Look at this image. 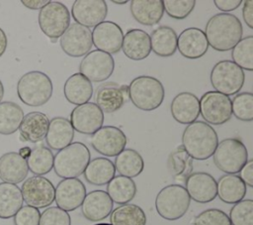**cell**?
Returning a JSON list of instances; mask_svg holds the SVG:
<instances>
[{"label":"cell","instance_id":"obj_1","mask_svg":"<svg viewBox=\"0 0 253 225\" xmlns=\"http://www.w3.org/2000/svg\"><path fill=\"white\" fill-rule=\"evenodd\" d=\"M205 35L209 46L217 52H227L242 39L240 20L231 13H218L210 18Z\"/></svg>","mask_w":253,"mask_h":225},{"label":"cell","instance_id":"obj_2","mask_svg":"<svg viewBox=\"0 0 253 225\" xmlns=\"http://www.w3.org/2000/svg\"><path fill=\"white\" fill-rule=\"evenodd\" d=\"M217 144L215 130L204 121L189 124L182 134V146L193 160L204 161L211 158Z\"/></svg>","mask_w":253,"mask_h":225},{"label":"cell","instance_id":"obj_3","mask_svg":"<svg viewBox=\"0 0 253 225\" xmlns=\"http://www.w3.org/2000/svg\"><path fill=\"white\" fill-rule=\"evenodd\" d=\"M52 82L44 72L32 70L22 75L17 83L20 100L32 107L45 104L52 95Z\"/></svg>","mask_w":253,"mask_h":225},{"label":"cell","instance_id":"obj_4","mask_svg":"<svg viewBox=\"0 0 253 225\" xmlns=\"http://www.w3.org/2000/svg\"><path fill=\"white\" fill-rule=\"evenodd\" d=\"M90 151L80 142H74L58 151L53 158L54 172L61 178H77L90 162Z\"/></svg>","mask_w":253,"mask_h":225},{"label":"cell","instance_id":"obj_5","mask_svg":"<svg viewBox=\"0 0 253 225\" xmlns=\"http://www.w3.org/2000/svg\"><path fill=\"white\" fill-rule=\"evenodd\" d=\"M127 87L128 98L132 104L140 110H155L164 100V86L160 80L153 76H137L131 80Z\"/></svg>","mask_w":253,"mask_h":225},{"label":"cell","instance_id":"obj_6","mask_svg":"<svg viewBox=\"0 0 253 225\" xmlns=\"http://www.w3.org/2000/svg\"><path fill=\"white\" fill-rule=\"evenodd\" d=\"M191 204L186 188L180 184H169L156 195L155 207L158 214L166 220H177L183 217Z\"/></svg>","mask_w":253,"mask_h":225},{"label":"cell","instance_id":"obj_7","mask_svg":"<svg viewBox=\"0 0 253 225\" xmlns=\"http://www.w3.org/2000/svg\"><path fill=\"white\" fill-rule=\"evenodd\" d=\"M212 156L216 168L226 174L239 172L248 161L245 145L236 138L224 139L219 142Z\"/></svg>","mask_w":253,"mask_h":225},{"label":"cell","instance_id":"obj_8","mask_svg":"<svg viewBox=\"0 0 253 225\" xmlns=\"http://www.w3.org/2000/svg\"><path fill=\"white\" fill-rule=\"evenodd\" d=\"M211 83L219 93L226 96L235 95L241 90L245 80V74L232 60L223 59L217 61L211 71Z\"/></svg>","mask_w":253,"mask_h":225},{"label":"cell","instance_id":"obj_9","mask_svg":"<svg viewBox=\"0 0 253 225\" xmlns=\"http://www.w3.org/2000/svg\"><path fill=\"white\" fill-rule=\"evenodd\" d=\"M39 25L45 36L56 41L70 25L69 10L58 1H49L40 10Z\"/></svg>","mask_w":253,"mask_h":225},{"label":"cell","instance_id":"obj_10","mask_svg":"<svg viewBox=\"0 0 253 225\" xmlns=\"http://www.w3.org/2000/svg\"><path fill=\"white\" fill-rule=\"evenodd\" d=\"M199 101L200 114L209 125H222L231 119V99L228 96L217 91H208Z\"/></svg>","mask_w":253,"mask_h":225},{"label":"cell","instance_id":"obj_11","mask_svg":"<svg viewBox=\"0 0 253 225\" xmlns=\"http://www.w3.org/2000/svg\"><path fill=\"white\" fill-rule=\"evenodd\" d=\"M21 192L27 205L35 208H45L54 201L55 187L44 176L28 177L22 184Z\"/></svg>","mask_w":253,"mask_h":225},{"label":"cell","instance_id":"obj_12","mask_svg":"<svg viewBox=\"0 0 253 225\" xmlns=\"http://www.w3.org/2000/svg\"><path fill=\"white\" fill-rule=\"evenodd\" d=\"M114 68L115 61L112 55L94 50L82 58L79 64V73L90 81L102 82L112 75Z\"/></svg>","mask_w":253,"mask_h":225},{"label":"cell","instance_id":"obj_13","mask_svg":"<svg viewBox=\"0 0 253 225\" xmlns=\"http://www.w3.org/2000/svg\"><path fill=\"white\" fill-rule=\"evenodd\" d=\"M127 139L125 133L115 126H103L95 132L90 143L99 154L107 157L118 156L126 145Z\"/></svg>","mask_w":253,"mask_h":225},{"label":"cell","instance_id":"obj_14","mask_svg":"<svg viewBox=\"0 0 253 225\" xmlns=\"http://www.w3.org/2000/svg\"><path fill=\"white\" fill-rule=\"evenodd\" d=\"M92 46L91 30L77 23L69 25L60 37V47L69 56L79 57L86 56L90 52Z\"/></svg>","mask_w":253,"mask_h":225},{"label":"cell","instance_id":"obj_15","mask_svg":"<svg viewBox=\"0 0 253 225\" xmlns=\"http://www.w3.org/2000/svg\"><path fill=\"white\" fill-rule=\"evenodd\" d=\"M70 123L73 129L81 134L93 135L104 124L102 110L93 102L76 106L70 114Z\"/></svg>","mask_w":253,"mask_h":225},{"label":"cell","instance_id":"obj_16","mask_svg":"<svg viewBox=\"0 0 253 225\" xmlns=\"http://www.w3.org/2000/svg\"><path fill=\"white\" fill-rule=\"evenodd\" d=\"M86 196V187L79 178H64L55 188L54 200L60 209L73 211L81 206Z\"/></svg>","mask_w":253,"mask_h":225},{"label":"cell","instance_id":"obj_17","mask_svg":"<svg viewBox=\"0 0 253 225\" xmlns=\"http://www.w3.org/2000/svg\"><path fill=\"white\" fill-rule=\"evenodd\" d=\"M108 6L104 0H76L71 15L77 24L86 28L96 27L107 17Z\"/></svg>","mask_w":253,"mask_h":225},{"label":"cell","instance_id":"obj_18","mask_svg":"<svg viewBox=\"0 0 253 225\" xmlns=\"http://www.w3.org/2000/svg\"><path fill=\"white\" fill-rule=\"evenodd\" d=\"M91 33L92 43L97 50L112 55L122 49L124 33L117 23L104 21L94 27Z\"/></svg>","mask_w":253,"mask_h":225},{"label":"cell","instance_id":"obj_19","mask_svg":"<svg viewBox=\"0 0 253 225\" xmlns=\"http://www.w3.org/2000/svg\"><path fill=\"white\" fill-rule=\"evenodd\" d=\"M185 184L190 198L196 202L208 203L217 195L216 180L208 172L198 171L191 173L185 179Z\"/></svg>","mask_w":253,"mask_h":225},{"label":"cell","instance_id":"obj_20","mask_svg":"<svg viewBox=\"0 0 253 225\" xmlns=\"http://www.w3.org/2000/svg\"><path fill=\"white\" fill-rule=\"evenodd\" d=\"M128 99V87L116 82H106L100 85L95 94L96 105L102 112L113 113L123 107Z\"/></svg>","mask_w":253,"mask_h":225},{"label":"cell","instance_id":"obj_21","mask_svg":"<svg viewBox=\"0 0 253 225\" xmlns=\"http://www.w3.org/2000/svg\"><path fill=\"white\" fill-rule=\"evenodd\" d=\"M177 49L186 58L197 59L206 55L209 43L203 30L199 28H187L177 37Z\"/></svg>","mask_w":253,"mask_h":225},{"label":"cell","instance_id":"obj_22","mask_svg":"<svg viewBox=\"0 0 253 225\" xmlns=\"http://www.w3.org/2000/svg\"><path fill=\"white\" fill-rule=\"evenodd\" d=\"M170 111L175 121L180 124H191L200 116L199 98L191 92L178 93L172 100Z\"/></svg>","mask_w":253,"mask_h":225},{"label":"cell","instance_id":"obj_23","mask_svg":"<svg viewBox=\"0 0 253 225\" xmlns=\"http://www.w3.org/2000/svg\"><path fill=\"white\" fill-rule=\"evenodd\" d=\"M113 209V201L104 190H92L86 194L82 204V214L89 221L97 222L107 218Z\"/></svg>","mask_w":253,"mask_h":225},{"label":"cell","instance_id":"obj_24","mask_svg":"<svg viewBox=\"0 0 253 225\" xmlns=\"http://www.w3.org/2000/svg\"><path fill=\"white\" fill-rule=\"evenodd\" d=\"M49 125L48 117L39 111H33L26 115L19 127L20 140L23 142L39 143L45 138Z\"/></svg>","mask_w":253,"mask_h":225},{"label":"cell","instance_id":"obj_25","mask_svg":"<svg viewBox=\"0 0 253 225\" xmlns=\"http://www.w3.org/2000/svg\"><path fill=\"white\" fill-rule=\"evenodd\" d=\"M122 51L126 57L132 60H142L151 52L150 36L143 30L131 29L124 35Z\"/></svg>","mask_w":253,"mask_h":225},{"label":"cell","instance_id":"obj_26","mask_svg":"<svg viewBox=\"0 0 253 225\" xmlns=\"http://www.w3.org/2000/svg\"><path fill=\"white\" fill-rule=\"evenodd\" d=\"M27 161L16 152H9L0 157V179L2 182L17 184L28 176Z\"/></svg>","mask_w":253,"mask_h":225},{"label":"cell","instance_id":"obj_27","mask_svg":"<svg viewBox=\"0 0 253 225\" xmlns=\"http://www.w3.org/2000/svg\"><path fill=\"white\" fill-rule=\"evenodd\" d=\"M74 129L70 121L64 117H54L49 121L45 142L51 150L60 151L71 144Z\"/></svg>","mask_w":253,"mask_h":225},{"label":"cell","instance_id":"obj_28","mask_svg":"<svg viewBox=\"0 0 253 225\" xmlns=\"http://www.w3.org/2000/svg\"><path fill=\"white\" fill-rule=\"evenodd\" d=\"M129 9L133 19L144 26L157 24L164 14L162 0H132Z\"/></svg>","mask_w":253,"mask_h":225},{"label":"cell","instance_id":"obj_29","mask_svg":"<svg viewBox=\"0 0 253 225\" xmlns=\"http://www.w3.org/2000/svg\"><path fill=\"white\" fill-rule=\"evenodd\" d=\"M66 100L76 106L87 103L93 95V85L81 73L77 72L69 76L63 86Z\"/></svg>","mask_w":253,"mask_h":225},{"label":"cell","instance_id":"obj_30","mask_svg":"<svg viewBox=\"0 0 253 225\" xmlns=\"http://www.w3.org/2000/svg\"><path fill=\"white\" fill-rule=\"evenodd\" d=\"M217 195L221 201L235 204L243 200L247 187L243 180L236 174H224L216 182Z\"/></svg>","mask_w":253,"mask_h":225},{"label":"cell","instance_id":"obj_31","mask_svg":"<svg viewBox=\"0 0 253 225\" xmlns=\"http://www.w3.org/2000/svg\"><path fill=\"white\" fill-rule=\"evenodd\" d=\"M177 34L168 26H160L150 36L151 51L162 57L173 56L177 51Z\"/></svg>","mask_w":253,"mask_h":225},{"label":"cell","instance_id":"obj_32","mask_svg":"<svg viewBox=\"0 0 253 225\" xmlns=\"http://www.w3.org/2000/svg\"><path fill=\"white\" fill-rule=\"evenodd\" d=\"M116 173L114 163L107 158H95L89 162L84 169V177L90 184H107Z\"/></svg>","mask_w":253,"mask_h":225},{"label":"cell","instance_id":"obj_33","mask_svg":"<svg viewBox=\"0 0 253 225\" xmlns=\"http://www.w3.org/2000/svg\"><path fill=\"white\" fill-rule=\"evenodd\" d=\"M23 196L17 184L0 182V218L9 219L23 206Z\"/></svg>","mask_w":253,"mask_h":225},{"label":"cell","instance_id":"obj_34","mask_svg":"<svg viewBox=\"0 0 253 225\" xmlns=\"http://www.w3.org/2000/svg\"><path fill=\"white\" fill-rule=\"evenodd\" d=\"M115 169L123 176L135 177L144 169L142 157L133 149H124L115 159Z\"/></svg>","mask_w":253,"mask_h":225},{"label":"cell","instance_id":"obj_35","mask_svg":"<svg viewBox=\"0 0 253 225\" xmlns=\"http://www.w3.org/2000/svg\"><path fill=\"white\" fill-rule=\"evenodd\" d=\"M107 193L113 202L126 204L131 201L136 194L135 182L126 176H114L107 183Z\"/></svg>","mask_w":253,"mask_h":225},{"label":"cell","instance_id":"obj_36","mask_svg":"<svg viewBox=\"0 0 253 225\" xmlns=\"http://www.w3.org/2000/svg\"><path fill=\"white\" fill-rule=\"evenodd\" d=\"M24 118V111L13 101L0 102V134H14Z\"/></svg>","mask_w":253,"mask_h":225},{"label":"cell","instance_id":"obj_37","mask_svg":"<svg viewBox=\"0 0 253 225\" xmlns=\"http://www.w3.org/2000/svg\"><path fill=\"white\" fill-rule=\"evenodd\" d=\"M112 225H145L146 216L141 207L126 203L118 206L111 212Z\"/></svg>","mask_w":253,"mask_h":225},{"label":"cell","instance_id":"obj_38","mask_svg":"<svg viewBox=\"0 0 253 225\" xmlns=\"http://www.w3.org/2000/svg\"><path fill=\"white\" fill-rule=\"evenodd\" d=\"M53 158L54 156L49 148L37 146L32 149L30 156L26 160L28 169L36 175L46 174L53 168Z\"/></svg>","mask_w":253,"mask_h":225},{"label":"cell","instance_id":"obj_39","mask_svg":"<svg viewBox=\"0 0 253 225\" xmlns=\"http://www.w3.org/2000/svg\"><path fill=\"white\" fill-rule=\"evenodd\" d=\"M168 169L176 178H187L193 170V159L188 155L183 146L177 147L168 158Z\"/></svg>","mask_w":253,"mask_h":225},{"label":"cell","instance_id":"obj_40","mask_svg":"<svg viewBox=\"0 0 253 225\" xmlns=\"http://www.w3.org/2000/svg\"><path fill=\"white\" fill-rule=\"evenodd\" d=\"M232 61L241 69L253 70V36L242 38L232 49Z\"/></svg>","mask_w":253,"mask_h":225},{"label":"cell","instance_id":"obj_41","mask_svg":"<svg viewBox=\"0 0 253 225\" xmlns=\"http://www.w3.org/2000/svg\"><path fill=\"white\" fill-rule=\"evenodd\" d=\"M232 114L236 119L244 122L253 120V94L251 92H241L231 100Z\"/></svg>","mask_w":253,"mask_h":225},{"label":"cell","instance_id":"obj_42","mask_svg":"<svg viewBox=\"0 0 253 225\" xmlns=\"http://www.w3.org/2000/svg\"><path fill=\"white\" fill-rule=\"evenodd\" d=\"M229 220L231 225H253V200H241L230 209Z\"/></svg>","mask_w":253,"mask_h":225},{"label":"cell","instance_id":"obj_43","mask_svg":"<svg viewBox=\"0 0 253 225\" xmlns=\"http://www.w3.org/2000/svg\"><path fill=\"white\" fill-rule=\"evenodd\" d=\"M196 1L194 0H165L163 1L164 12L173 19L183 20L194 10Z\"/></svg>","mask_w":253,"mask_h":225},{"label":"cell","instance_id":"obj_44","mask_svg":"<svg viewBox=\"0 0 253 225\" xmlns=\"http://www.w3.org/2000/svg\"><path fill=\"white\" fill-rule=\"evenodd\" d=\"M194 225H231L228 215L216 208L207 209L196 216Z\"/></svg>","mask_w":253,"mask_h":225},{"label":"cell","instance_id":"obj_45","mask_svg":"<svg viewBox=\"0 0 253 225\" xmlns=\"http://www.w3.org/2000/svg\"><path fill=\"white\" fill-rule=\"evenodd\" d=\"M39 225H71L69 214L57 206H51L41 214Z\"/></svg>","mask_w":253,"mask_h":225},{"label":"cell","instance_id":"obj_46","mask_svg":"<svg viewBox=\"0 0 253 225\" xmlns=\"http://www.w3.org/2000/svg\"><path fill=\"white\" fill-rule=\"evenodd\" d=\"M41 213L38 208L25 205L14 215L15 225H39Z\"/></svg>","mask_w":253,"mask_h":225},{"label":"cell","instance_id":"obj_47","mask_svg":"<svg viewBox=\"0 0 253 225\" xmlns=\"http://www.w3.org/2000/svg\"><path fill=\"white\" fill-rule=\"evenodd\" d=\"M239 172V177L243 180V182L246 185L253 187V160L247 161V163L244 165Z\"/></svg>","mask_w":253,"mask_h":225},{"label":"cell","instance_id":"obj_48","mask_svg":"<svg viewBox=\"0 0 253 225\" xmlns=\"http://www.w3.org/2000/svg\"><path fill=\"white\" fill-rule=\"evenodd\" d=\"M215 7L222 12H230L237 9L242 3L241 0H214Z\"/></svg>","mask_w":253,"mask_h":225},{"label":"cell","instance_id":"obj_49","mask_svg":"<svg viewBox=\"0 0 253 225\" xmlns=\"http://www.w3.org/2000/svg\"><path fill=\"white\" fill-rule=\"evenodd\" d=\"M242 17L246 25L250 29H253V1L252 0H246L244 2L243 8H242Z\"/></svg>","mask_w":253,"mask_h":225},{"label":"cell","instance_id":"obj_50","mask_svg":"<svg viewBox=\"0 0 253 225\" xmlns=\"http://www.w3.org/2000/svg\"><path fill=\"white\" fill-rule=\"evenodd\" d=\"M49 1L48 0H22L21 3L29 8V9H32V10H39V9H42V7H44Z\"/></svg>","mask_w":253,"mask_h":225},{"label":"cell","instance_id":"obj_51","mask_svg":"<svg viewBox=\"0 0 253 225\" xmlns=\"http://www.w3.org/2000/svg\"><path fill=\"white\" fill-rule=\"evenodd\" d=\"M7 36L5 34V32L0 28V57L4 55L6 48H7Z\"/></svg>","mask_w":253,"mask_h":225},{"label":"cell","instance_id":"obj_52","mask_svg":"<svg viewBox=\"0 0 253 225\" xmlns=\"http://www.w3.org/2000/svg\"><path fill=\"white\" fill-rule=\"evenodd\" d=\"M31 151H32L31 148H29V147H24V148H21V149H20V151H19L18 154H19L23 159L27 160L28 157H29L30 154H31Z\"/></svg>","mask_w":253,"mask_h":225},{"label":"cell","instance_id":"obj_53","mask_svg":"<svg viewBox=\"0 0 253 225\" xmlns=\"http://www.w3.org/2000/svg\"><path fill=\"white\" fill-rule=\"evenodd\" d=\"M3 96H4V86L2 81L0 80V102H2L1 100L3 99Z\"/></svg>","mask_w":253,"mask_h":225},{"label":"cell","instance_id":"obj_54","mask_svg":"<svg viewBox=\"0 0 253 225\" xmlns=\"http://www.w3.org/2000/svg\"><path fill=\"white\" fill-rule=\"evenodd\" d=\"M112 2H113V3H115V4H126V3H127V0H124V1H117V0H113Z\"/></svg>","mask_w":253,"mask_h":225},{"label":"cell","instance_id":"obj_55","mask_svg":"<svg viewBox=\"0 0 253 225\" xmlns=\"http://www.w3.org/2000/svg\"><path fill=\"white\" fill-rule=\"evenodd\" d=\"M95 225H112V224H109V223H98V224H95Z\"/></svg>","mask_w":253,"mask_h":225}]
</instances>
